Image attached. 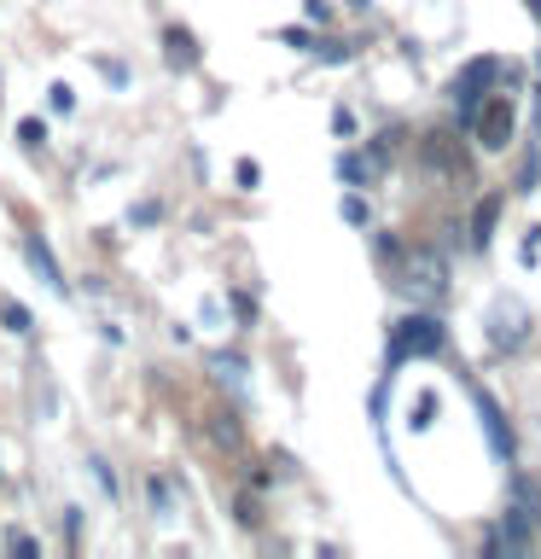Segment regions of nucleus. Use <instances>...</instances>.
<instances>
[{
    "mask_svg": "<svg viewBox=\"0 0 541 559\" xmlns=\"http://www.w3.org/2000/svg\"><path fill=\"white\" fill-rule=\"evenodd\" d=\"M443 344H448V332L436 314H408V321H396L390 326V373L401 361H419V356H443Z\"/></svg>",
    "mask_w": 541,
    "mask_h": 559,
    "instance_id": "nucleus-2",
    "label": "nucleus"
},
{
    "mask_svg": "<svg viewBox=\"0 0 541 559\" xmlns=\"http://www.w3.org/2000/svg\"><path fill=\"white\" fill-rule=\"evenodd\" d=\"M24 257H29V269L41 274V286H47V292H70V280H64L59 262H52V251H47V239H41V234H24Z\"/></svg>",
    "mask_w": 541,
    "mask_h": 559,
    "instance_id": "nucleus-8",
    "label": "nucleus"
},
{
    "mask_svg": "<svg viewBox=\"0 0 541 559\" xmlns=\"http://www.w3.org/2000/svg\"><path fill=\"white\" fill-rule=\"evenodd\" d=\"M495 70H501L495 59H471L460 76H454L448 94H454V105H460V117H478V99H483V87L495 82Z\"/></svg>",
    "mask_w": 541,
    "mask_h": 559,
    "instance_id": "nucleus-5",
    "label": "nucleus"
},
{
    "mask_svg": "<svg viewBox=\"0 0 541 559\" xmlns=\"http://www.w3.org/2000/svg\"><path fill=\"white\" fill-rule=\"evenodd\" d=\"M332 129H338V134H356V117H349L344 105H338V111H332Z\"/></svg>",
    "mask_w": 541,
    "mask_h": 559,
    "instance_id": "nucleus-26",
    "label": "nucleus"
},
{
    "mask_svg": "<svg viewBox=\"0 0 541 559\" xmlns=\"http://www.w3.org/2000/svg\"><path fill=\"white\" fill-rule=\"evenodd\" d=\"M396 297L408 304H436L448 292V262L436 251H396V274H390Z\"/></svg>",
    "mask_w": 541,
    "mask_h": 559,
    "instance_id": "nucleus-1",
    "label": "nucleus"
},
{
    "mask_svg": "<svg viewBox=\"0 0 541 559\" xmlns=\"http://www.w3.org/2000/svg\"><path fill=\"white\" fill-rule=\"evenodd\" d=\"M378 152H338V181L344 187H373L378 181Z\"/></svg>",
    "mask_w": 541,
    "mask_h": 559,
    "instance_id": "nucleus-9",
    "label": "nucleus"
},
{
    "mask_svg": "<svg viewBox=\"0 0 541 559\" xmlns=\"http://www.w3.org/2000/svg\"><path fill=\"white\" fill-rule=\"evenodd\" d=\"M0 321H7V332H29V309L24 304H0Z\"/></svg>",
    "mask_w": 541,
    "mask_h": 559,
    "instance_id": "nucleus-18",
    "label": "nucleus"
},
{
    "mask_svg": "<svg viewBox=\"0 0 541 559\" xmlns=\"http://www.w3.org/2000/svg\"><path fill=\"white\" fill-rule=\"evenodd\" d=\"M425 169L431 175H448V181H466V157L454 152L448 134H425Z\"/></svg>",
    "mask_w": 541,
    "mask_h": 559,
    "instance_id": "nucleus-7",
    "label": "nucleus"
},
{
    "mask_svg": "<svg viewBox=\"0 0 541 559\" xmlns=\"http://www.w3.org/2000/svg\"><path fill=\"white\" fill-rule=\"evenodd\" d=\"M17 140H24V152H41V146H47V129H41V117H24V122H17Z\"/></svg>",
    "mask_w": 541,
    "mask_h": 559,
    "instance_id": "nucleus-17",
    "label": "nucleus"
},
{
    "mask_svg": "<svg viewBox=\"0 0 541 559\" xmlns=\"http://www.w3.org/2000/svg\"><path fill=\"white\" fill-rule=\"evenodd\" d=\"M471 408H478V419H483L495 461H513V431H506V419H501V408H495V396H489L483 384H471Z\"/></svg>",
    "mask_w": 541,
    "mask_h": 559,
    "instance_id": "nucleus-6",
    "label": "nucleus"
},
{
    "mask_svg": "<svg viewBox=\"0 0 541 559\" xmlns=\"http://www.w3.org/2000/svg\"><path fill=\"white\" fill-rule=\"evenodd\" d=\"M321 59H326V64H344V59H349V47H338V41H321Z\"/></svg>",
    "mask_w": 541,
    "mask_h": 559,
    "instance_id": "nucleus-25",
    "label": "nucleus"
},
{
    "mask_svg": "<svg viewBox=\"0 0 541 559\" xmlns=\"http://www.w3.org/2000/svg\"><path fill=\"white\" fill-rule=\"evenodd\" d=\"M524 338H530V309H524L518 297H495V309H489V344L518 349Z\"/></svg>",
    "mask_w": 541,
    "mask_h": 559,
    "instance_id": "nucleus-3",
    "label": "nucleus"
},
{
    "mask_svg": "<svg viewBox=\"0 0 541 559\" xmlns=\"http://www.w3.org/2000/svg\"><path fill=\"white\" fill-rule=\"evenodd\" d=\"M146 507H152L157 524H175V484L164 472H146Z\"/></svg>",
    "mask_w": 541,
    "mask_h": 559,
    "instance_id": "nucleus-10",
    "label": "nucleus"
},
{
    "mask_svg": "<svg viewBox=\"0 0 541 559\" xmlns=\"http://www.w3.org/2000/svg\"><path fill=\"white\" fill-rule=\"evenodd\" d=\"M87 466H94V484H99V489H105V496H111V501H117V472H111V466H105V461H87Z\"/></svg>",
    "mask_w": 541,
    "mask_h": 559,
    "instance_id": "nucleus-20",
    "label": "nucleus"
},
{
    "mask_svg": "<svg viewBox=\"0 0 541 559\" xmlns=\"http://www.w3.org/2000/svg\"><path fill=\"white\" fill-rule=\"evenodd\" d=\"M279 41H286V47H297V52H303V47H314V41H309V29H279Z\"/></svg>",
    "mask_w": 541,
    "mask_h": 559,
    "instance_id": "nucleus-24",
    "label": "nucleus"
},
{
    "mask_svg": "<svg viewBox=\"0 0 541 559\" xmlns=\"http://www.w3.org/2000/svg\"><path fill=\"white\" fill-rule=\"evenodd\" d=\"M524 12H530V17H541V0H524Z\"/></svg>",
    "mask_w": 541,
    "mask_h": 559,
    "instance_id": "nucleus-29",
    "label": "nucleus"
},
{
    "mask_svg": "<svg viewBox=\"0 0 541 559\" xmlns=\"http://www.w3.org/2000/svg\"><path fill=\"white\" fill-rule=\"evenodd\" d=\"M164 52H169V64H181V70L199 64V41H192L187 24H169V29H164Z\"/></svg>",
    "mask_w": 541,
    "mask_h": 559,
    "instance_id": "nucleus-11",
    "label": "nucleus"
},
{
    "mask_svg": "<svg viewBox=\"0 0 541 559\" xmlns=\"http://www.w3.org/2000/svg\"><path fill=\"white\" fill-rule=\"evenodd\" d=\"M134 227H146V222H157V204H134V216H129Z\"/></svg>",
    "mask_w": 541,
    "mask_h": 559,
    "instance_id": "nucleus-27",
    "label": "nucleus"
},
{
    "mask_svg": "<svg viewBox=\"0 0 541 559\" xmlns=\"http://www.w3.org/2000/svg\"><path fill=\"white\" fill-rule=\"evenodd\" d=\"M344 216L361 227V222H366V199H356V192H349V199H344Z\"/></svg>",
    "mask_w": 541,
    "mask_h": 559,
    "instance_id": "nucleus-23",
    "label": "nucleus"
},
{
    "mask_svg": "<svg viewBox=\"0 0 541 559\" xmlns=\"http://www.w3.org/2000/svg\"><path fill=\"white\" fill-rule=\"evenodd\" d=\"M303 12L314 17V24H321V17H326V0H303Z\"/></svg>",
    "mask_w": 541,
    "mask_h": 559,
    "instance_id": "nucleus-28",
    "label": "nucleus"
},
{
    "mask_svg": "<svg viewBox=\"0 0 541 559\" xmlns=\"http://www.w3.org/2000/svg\"><path fill=\"white\" fill-rule=\"evenodd\" d=\"M209 367H216V373L233 384V391H244V361H239V356H209Z\"/></svg>",
    "mask_w": 541,
    "mask_h": 559,
    "instance_id": "nucleus-16",
    "label": "nucleus"
},
{
    "mask_svg": "<svg viewBox=\"0 0 541 559\" xmlns=\"http://www.w3.org/2000/svg\"><path fill=\"white\" fill-rule=\"evenodd\" d=\"M436 408H443V402H436V391H419V396H413V408H408V426H413V431H431Z\"/></svg>",
    "mask_w": 541,
    "mask_h": 559,
    "instance_id": "nucleus-14",
    "label": "nucleus"
},
{
    "mask_svg": "<svg viewBox=\"0 0 541 559\" xmlns=\"http://www.w3.org/2000/svg\"><path fill=\"white\" fill-rule=\"evenodd\" d=\"M513 129H518L513 99H489L478 111V146L483 152H506V146H513Z\"/></svg>",
    "mask_w": 541,
    "mask_h": 559,
    "instance_id": "nucleus-4",
    "label": "nucleus"
},
{
    "mask_svg": "<svg viewBox=\"0 0 541 559\" xmlns=\"http://www.w3.org/2000/svg\"><path fill=\"white\" fill-rule=\"evenodd\" d=\"M239 187H244V192L262 187V164H251V157H244V164H239Z\"/></svg>",
    "mask_w": 541,
    "mask_h": 559,
    "instance_id": "nucleus-21",
    "label": "nucleus"
},
{
    "mask_svg": "<svg viewBox=\"0 0 541 559\" xmlns=\"http://www.w3.org/2000/svg\"><path fill=\"white\" fill-rule=\"evenodd\" d=\"M7 548H12V554H41V542H35V536H17V531H12V536H7Z\"/></svg>",
    "mask_w": 541,
    "mask_h": 559,
    "instance_id": "nucleus-22",
    "label": "nucleus"
},
{
    "mask_svg": "<svg viewBox=\"0 0 541 559\" xmlns=\"http://www.w3.org/2000/svg\"><path fill=\"white\" fill-rule=\"evenodd\" d=\"M536 257H541V227H530V234H524V245H518V262H524V269H536Z\"/></svg>",
    "mask_w": 541,
    "mask_h": 559,
    "instance_id": "nucleus-19",
    "label": "nucleus"
},
{
    "mask_svg": "<svg viewBox=\"0 0 541 559\" xmlns=\"http://www.w3.org/2000/svg\"><path fill=\"white\" fill-rule=\"evenodd\" d=\"M47 111H52V117H70V111H76V87H70V82H52V87H47Z\"/></svg>",
    "mask_w": 541,
    "mask_h": 559,
    "instance_id": "nucleus-15",
    "label": "nucleus"
},
{
    "mask_svg": "<svg viewBox=\"0 0 541 559\" xmlns=\"http://www.w3.org/2000/svg\"><path fill=\"white\" fill-rule=\"evenodd\" d=\"M204 431L216 437L221 449H239V419H233V408H216V414H204Z\"/></svg>",
    "mask_w": 541,
    "mask_h": 559,
    "instance_id": "nucleus-13",
    "label": "nucleus"
},
{
    "mask_svg": "<svg viewBox=\"0 0 541 559\" xmlns=\"http://www.w3.org/2000/svg\"><path fill=\"white\" fill-rule=\"evenodd\" d=\"M495 222H501V199H483L478 216H471V245L489 251V239H495Z\"/></svg>",
    "mask_w": 541,
    "mask_h": 559,
    "instance_id": "nucleus-12",
    "label": "nucleus"
}]
</instances>
